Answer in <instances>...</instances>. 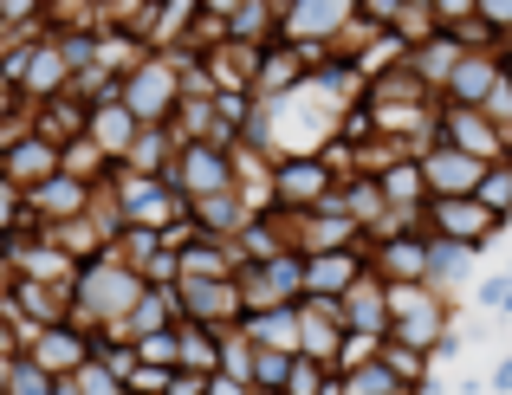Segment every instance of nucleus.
I'll list each match as a JSON object with an SVG mask.
<instances>
[{"label":"nucleus","instance_id":"nucleus-19","mask_svg":"<svg viewBox=\"0 0 512 395\" xmlns=\"http://www.w3.org/2000/svg\"><path fill=\"white\" fill-rule=\"evenodd\" d=\"M461 52H467V46L448 33V26H441V33H428L422 46H409V72L441 98V85H448V72H454V59H461Z\"/></svg>","mask_w":512,"mask_h":395},{"label":"nucleus","instance_id":"nucleus-11","mask_svg":"<svg viewBox=\"0 0 512 395\" xmlns=\"http://www.w3.org/2000/svg\"><path fill=\"white\" fill-rule=\"evenodd\" d=\"M0 175H7L13 188H39L46 175H59V149H52L33 124H26L13 143H0Z\"/></svg>","mask_w":512,"mask_h":395},{"label":"nucleus","instance_id":"nucleus-27","mask_svg":"<svg viewBox=\"0 0 512 395\" xmlns=\"http://www.w3.org/2000/svg\"><path fill=\"white\" fill-rule=\"evenodd\" d=\"M286 370H292L286 350H260V344H253V370H247L253 389H286Z\"/></svg>","mask_w":512,"mask_h":395},{"label":"nucleus","instance_id":"nucleus-16","mask_svg":"<svg viewBox=\"0 0 512 395\" xmlns=\"http://www.w3.org/2000/svg\"><path fill=\"white\" fill-rule=\"evenodd\" d=\"M370 266L363 247H338V253H305V298H344L350 279Z\"/></svg>","mask_w":512,"mask_h":395},{"label":"nucleus","instance_id":"nucleus-7","mask_svg":"<svg viewBox=\"0 0 512 395\" xmlns=\"http://www.w3.org/2000/svg\"><path fill=\"white\" fill-rule=\"evenodd\" d=\"M175 305H182L188 324L227 331V324H240V285H234V272H221V279H175Z\"/></svg>","mask_w":512,"mask_h":395},{"label":"nucleus","instance_id":"nucleus-22","mask_svg":"<svg viewBox=\"0 0 512 395\" xmlns=\"http://www.w3.org/2000/svg\"><path fill=\"white\" fill-rule=\"evenodd\" d=\"M396 389H409V383H396V376H389L383 350H376L370 363H357V370H338V395H396Z\"/></svg>","mask_w":512,"mask_h":395},{"label":"nucleus","instance_id":"nucleus-21","mask_svg":"<svg viewBox=\"0 0 512 395\" xmlns=\"http://www.w3.org/2000/svg\"><path fill=\"white\" fill-rule=\"evenodd\" d=\"M467 266H474V247L428 234V285H435V292H448V298H454V285L467 279Z\"/></svg>","mask_w":512,"mask_h":395},{"label":"nucleus","instance_id":"nucleus-42","mask_svg":"<svg viewBox=\"0 0 512 395\" xmlns=\"http://www.w3.org/2000/svg\"><path fill=\"white\" fill-rule=\"evenodd\" d=\"M506 156H512V124H506Z\"/></svg>","mask_w":512,"mask_h":395},{"label":"nucleus","instance_id":"nucleus-40","mask_svg":"<svg viewBox=\"0 0 512 395\" xmlns=\"http://www.w3.org/2000/svg\"><path fill=\"white\" fill-rule=\"evenodd\" d=\"M52 395H78V383H72V376H59V383H52Z\"/></svg>","mask_w":512,"mask_h":395},{"label":"nucleus","instance_id":"nucleus-13","mask_svg":"<svg viewBox=\"0 0 512 395\" xmlns=\"http://www.w3.org/2000/svg\"><path fill=\"white\" fill-rule=\"evenodd\" d=\"M376 279H428V234H383V240H363Z\"/></svg>","mask_w":512,"mask_h":395},{"label":"nucleus","instance_id":"nucleus-33","mask_svg":"<svg viewBox=\"0 0 512 395\" xmlns=\"http://www.w3.org/2000/svg\"><path fill=\"white\" fill-rule=\"evenodd\" d=\"M474 13L493 26V39H500V46L512 39V0H474Z\"/></svg>","mask_w":512,"mask_h":395},{"label":"nucleus","instance_id":"nucleus-29","mask_svg":"<svg viewBox=\"0 0 512 395\" xmlns=\"http://www.w3.org/2000/svg\"><path fill=\"white\" fill-rule=\"evenodd\" d=\"M376 350H383V337H376V331H344L338 363H331V370H357V363H370Z\"/></svg>","mask_w":512,"mask_h":395},{"label":"nucleus","instance_id":"nucleus-14","mask_svg":"<svg viewBox=\"0 0 512 395\" xmlns=\"http://www.w3.org/2000/svg\"><path fill=\"white\" fill-rule=\"evenodd\" d=\"M137 130H143V124L124 111V98H117V91H104V98L85 104V136H91V143H98L111 162H124V149L137 143Z\"/></svg>","mask_w":512,"mask_h":395},{"label":"nucleus","instance_id":"nucleus-41","mask_svg":"<svg viewBox=\"0 0 512 395\" xmlns=\"http://www.w3.org/2000/svg\"><path fill=\"white\" fill-rule=\"evenodd\" d=\"M415 395H448V389H435V376H428V383H415Z\"/></svg>","mask_w":512,"mask_h":395},{"label":"nucleus","instance_id":"nucleus-24","mask_svg":"<svg viewBox=\"0 0 512 395\" xmlns=\"http://www.w3.org/2000/svg\"><path fill=\"white\" fill-rule=\"evenodd\" d=\"M474 201H480V208H487V214H500V221H512V156L487 162V175H480Z\"/></svg>","mask_w":512,"mask_h":395},{"label":"nucleus","instance_id":"nucleus-39","mask_svg":"<svg viewBox=\"0 0 512 395\" xmlns=\"http://www.w3.org/2000/svg\"><path fill=\"white\" fill-rule=\"evenodd\" d=\"M234 7H240V0H195V13H208V20H227Z\"/></svg>","mask_w":512,"mask_h":395},{"label":"nucleus","instance_id":"nucleus-36","mask_svg":"<svg viewBox=\"0 0 512 395\" xmlns=\"http://www.w3.org/2000/svg\"><path fill=\"white\" fill-rule=\"evenodd\" d=\"M163 395H208V376H201V370H169Z\"/></svg>","mask_w":512,"mask_h":395},{"label":"nucleus","instance_id":"nucleus-38","mask_svg":"<svg viewBox=\"0 0 512 395\" xmlns=\"http://www.w3.org/2000/svg\"><path fill=\"white\" fill-rule=\"evenodd\" d=\"M487 389H493V395H512V357H500V363L487 370Z\"/></svg>","mask_w":512,"mask_h":395},{"label":"nucleus","instance_id":"nucleus-5","mask_svg":"<svg viewBox=\"0 0 512 395\" xmlns=\"http://www.w3.org/2000/svg\"><path fill=\"white\" fill-rule=\"evenodd\" d=\"M422 227L428 234H441V240H461V247H487L493 234H506V221L500 214H487L474 195H428V208H422Z\"/></svg>","mask_w":512,"mask_h":395},{"label":"nucleus","instance_id":"nucleus-20","mask_svg":"<svg viewBox=\"0 0 512 395\" xmlns=\"http://www.w3.org/2000/svg\"><path fill=\"white\" fill-rule=\"evenodd\" d=\"M376 188H383V201H389V208H402V214H422L428 208V182H422V162H415V156L383 162V169H376Z\"/></svg>","mask_w":512,"mask_h":395},{"label":"nucleus","instance_id":"nucleus-12","mask_svg":"<svg viewBox=\"0 0 512 395\" xmlns=\"http://www.w3.org/2000/svg\"><path fill=\"white\" fill-rule=\"evenodd\" d=\"M338 344H344V311H338V298H299V357L338 363Z\"/></svg>","mask_w":512,"mask_h":395},{"label":"nucleus","instance_id":"nucleus-17","mask_svg":"<svg viewBox=\"0 0 512 395\" xmlns=\"http://www.w3.org/2000/svg\"><path fill=\"white\" fill-rule=\"evenodd\" d=\"M493 78H500V52H461L448 72V85H441V104H474L493 91Z\"/></svg>","mask_w":512,"mask_h":395},{"label":"nucleus","instance_id":"nucleus-32","mask_svg":"<svg viewBox=\"0 0 512 395\" xmlns=\"http://www.w3.org/2000/svg\"><path fill=\"white\" fill-rule=\"evenodd\" d=\"M0 227H13V234L26 227V188H13L7 175H0Z\"/></svg>","mask_w":512,"mask_h":395},{"label":"nucleus","instance_id":"nucleus-3","mask_svg":"<svg viewBox=\"0 0 512 395\" xmlns=\"http://www.w3.org/2000/svg\"><path fill=\"white\" fill-rule=\"evenodd\" d=\"M240 285V318L247 311H266V305H299L305 298V253H273V260H247L234 272Z\"/></svg>","mask_w":512,"mask_h":395},{"label":"nucleus","instance_id":"nucleus-31","mask_svg":"<svg viewBox=\"0 0 512 395\" xmlns=\"http://www.w3.org/2000/svg\"><path fill=\"white\" fill-rule=\"evenodd\" d=\"M480 111H487V117H493V124H500V130L512 124V78H506V72L493 78V91H487V98H480Z\"/></svg>","mask_w":512,"mask_h":395},{"label":"nucleus","instance_id":"nucleus-25","mask_svg":"<svg viewBox=\"0 0 512 395\" xmlns=\"http://www.w3.org/2000/svg\"><path fill=\"white\" fill-rule=\"evenodd\" d=\"M389 33H396L402 46H422L428 33H441V20L428 13V0H402V7H396V20H389Z\"/></svg>","mask_w":512,"mask_h":395},{"label":"nucleus","instance_id":"nucleus-37","mask_svg":"<svg viewBox=\"0 0 512 395\" xmlns=\"http://www.w3.org/2000/svg\"><path fill=\"white\" fill-rule=\"evenodd\" d=\"M253 383H240V376H227V370H214L208 376V395H247Z\"/></svg>","mask_w":512,"mask_h":395},{"label":"nucleus","instance_id":"nucleus-15","mask_svg":"<svg viewBox=\"0 0 512 395\" xmlns=\"http://www.w3.org/2000/svg\"><path fill=\"white\" fill-rule=\"evenodd\" d=\"M338 311H344V331H376V337H389V285L376 279L370 266L350 279V292L338 298Z\"/></svg>","mask_w":512,"mask_h":395},{"label":"nucleus","instance_id":"nucleus-1","mask_svg":"<svg viewBox=\"0 0 512 395\" xmlns=\"http://www.w3.org/2000/svg\"><path fill=\"white\" fill-rule=\"evenodd\" d=\"M143 298V272L124 253L104 247L98 260H85L72 272V324L78 331H104V324H124L130 305Z\"/></svg>","mask_w":512,"mask_h":395},{"label":"nucleus","instance_id":"nucleus-30","mask_svg":"<svg viewBox=\"0 0 512 395\" xmlns=\"http://www.w3.org/2000/svg\"><path fill=\"white\" fill-rule=\"evenodd\" d=\"M137 363L175 370V324H169V331H150V337H137Z\"/></svg>","mask_w":512,"mask_h":395},{"label":"nucleus","instance_id":"nucleus-4","mask_svg":"<svg viewBox=\"0 0 512 395\" xmlns=\"http://www.w3.org/2000/svg\"><path fill=\"white\" fill-rule=\"evenodd\" d=\"M163 175H169V188L182 201L221 195V188H234V143H175Z\"/></svg>","mask_w":512,"mask_h":395},{"label":"nucleus","instance_id":"nucleus-10","mask_svg":"<svg viewBox=\"0 0 512 395\" xmlns=\"http://www.w3.org/2000/svg\"><path fill=\"white\" fill-rule=\"evenodd\" d=\"M26 357H33L46 376H72L78 363H91V331H78L72 318L39 324V331H33V344H26Z\"/></svg>","mask_w":512,"mask_h":395},{"label":"nucleus","instance_id":"nucleus-9","mask_svg":"<svg viewBox=\"0 0 512 395\" xmlns=\"http://www.w3.org/2000/svg\"><path fill=\"white\" fill-rule=\"evenodd\" d=\"M415 162H422V182H428V195H474V188H480V175H487V162H474L467 149L441 143V136H435V143H428Z\"/></svg>","mask_w":512,"mask_h":395},{"label":"nucleus","instance_id":"nucleus-23","mask_svg":"<svg viewBox=\"0 0 512 395\" xmlns=\"http://www.w3.org/2000/svg\"><path fill=\"white\" fill-rule=\"evenodd\" d=\"M383 363H389V376L396 383H428V370H435V357L428 350H415V344H402V337H383Z\"/></svg>","mask_w":512,"mask_h":395},{"label":"nucleus","instance_id":"nucleus-6","mask_svg":"<svg viewBox=\"0 0 512 395\" xmlns=\"http://www.w3.org/2000/svg\"><path fill=\"white\" fill-rule=\"evenodd\" d=\"M331 188H338V169L325 162V149H318V156H279V162H273V208H279V214L318 208Z\"/></svg>","mask_w":512,"mask_h":395},{"label":"nucleus","instance_id":"nucleus-35","mask_svg":"<svg viewBox=\"0 0 512 395\" xmlns=\"http://www.w3.org/2000/svg\"><path fill=\"white\" fill-rule=\"evenodd\" d=\"M428 13L441 26H461V20H474V0H428Z\"/></svg>","mask_w":512,"mask_h":395},{"label":"nucleus","instance_id":"nucleus-2","mask_svg":"<svg viewBox=\"0 0 512 395\" xmlns=\"http://www.w3.org/2000/svg\"><path fill=\"white\" fill-rule=\"evenodd\" d=\"M117 98L137 124H169V111L182 104V65L169 52H143L124 78H117Z\"/></svg>","mask_w":512,"mask_h":395},{"label":"nucleus","instance_id":"nucleus-28","mask_svg":"<svg viewBox=\"0 0 512 395\" xmlns=\"http://www.w3.org/2000/svg\"><path fill=\"white\" fill-rule=\"evenodd\" d=\"M72 383H78V395H130V389H124V376H117V370H104L98 357H91V363H78V370H72Z\"/></svg>","mask_w":512,"mask_h":395},{"label":"nucleus","instance_id":"nucleus-34","mask_svg":"<svg viewBox=\"0 0 512 395\" xmlns=\"http://www.w3.org/2000/svg\"><path fill=\"white\" fill-rule=\"evenodd\" d=\"M480 305H487V311H500V318H512V266L500 272V279H487V285H480Z\"/></svg>","mask_w":512,"mask_h":395},{"label":"nucleus","instance_id":"nucleus-8","mask_svg":"<svg viewBox=\"0 0 512 395\" xmlns=\"http://www.w3.org/2000/svg\"><path fill=\"white\" fill-rule=\"evenodd\" d=\"M441 143L467 149L474 162H500L506 156V130L493 124L487 111H474V104H441V124H435Z\"/></svg>","mask_w":512,"mask_h":395},{"label":"nucleus","instance_id":"nucleus-26","mask_svg":"<svg viewBox=\"0 0 512 395\" xmlns=\"http://www.w3.org/2000/svg\"><path fill=\"white\" fill-rule=\"evenodd\" d=\"M52 383H59V376H46V370H39V363L20 350V357H13V370H7V389H0V395H52Z\"/></svg>","mask_w":512,"mask_h":395},{"label":"nucleus","instance_id":"nucleus-18","mask_svg":"<svg viewBox=\"0 0 512 395\" xmlns=\"http://www.w3.org/2000/svg\"><path fill=\"white\" fill-rule=\"evenodd\" d=\"M240 331H247L260 350H286V357H299V305H266V311H247V318H240Z\"/></svg>","mask_w":512,"mask_h":395}]
</instances>
